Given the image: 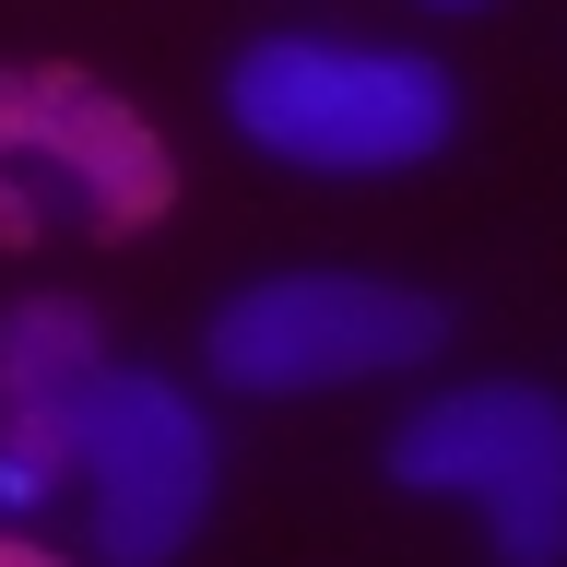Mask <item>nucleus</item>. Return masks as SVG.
<instances>
[{"instance_id": "6e6552de", "label": "nucleus", "mask_w": 567, "mask_h": 567, "mask_svg": "<svg viewBox=\"0 0 567 567\" xmlns=\"http://www.w3.org/2000/svg\"><path fill=\"white\" fill-rule=\"evenodd\" d=\"M425 12H485V0H425Z\"/></svg>"}, {"instance_id": "20e7f679", "label": "nucleus", "mask_w": 567, "mask_h": 567, "mask_svg": "<svg viewBox=\"0 0 567 567\" xmlns=\"http://www.w3.org/2000/svg\"><path fill=\"white\" fill-rule=\"evenodd\" d=\"M71 473L95 485V556L154 567L213 520V425L177 379L95 367L71 402Z\"/></svg>"}, {"instance_id": "423d86ee", "label": "nucleus", "mask_w": 567, "mask_h": 567, "mask_svg": "<svg viewBox=\"0 0 567 567\" xmlns=\"http://www.w3.org/2000/svg\"><path fill=\"white\" fill-rule=\"evenodd\" d=\"M95 367H106L95 354V308H71V296L0 308V437L71 473V402H83Z\"/></svg>"}, {"instance_id": "f257e3e1", "label": "nucleus", "mask_w": 567, "mask_h": 567, "mask_svg": "<svg viewBox=\"0 0 567 567\" xmlns=\"http://www.w3.org/2000/svg\"><path fill=\"white\" fill-rule=\"evenodd\" d=\"M225 118L272 166L308 177H390L461 131V95L425 48H343V35H260L225 71Z\"/></svg>"}, {"instance_id": "39448f33", "label": "nucleus", "mask_w": 567, "mask_h": 567, "mask_svg": "<svg viewBox=\"0 0 567 567\" xmlns=\"http://www.w3.org/2000/svg\"><path fill=\"white\" fill-rule=\"evenodd\" d=\"M0 154H48V166L83 189L106 237H131L166 213V142L142 131L118 95H95L83 71H0Z\"/></svg>"}, {"instance_id": "7ed1b4c3", "label": "nucleus", "mask_w": 567, "mask_h": 567, "mask_svg": "<svg viewBox=\"0 0 567 567\" xmlns=\"http://www.w3.org/2000/svg\"><path fill=\"white\" fill-rule=\"evenodd\" d=\"M450 343V308L425 284H379V272H272L237 284L202 331V367L248 402L284 390H354V379H402Z\"/></svg>"}, {"instance_id": "f03ea898", "label": "nucleus", "mask_w": 567, "mask_h": 567, "mask_svg": "<svg viewBox=\"0 0 567 567\" xmlns=\"http://www.w3.org/2000/svg\"><path fill=\"white\" fill-rule=\"evenodd\" d=\"M390 485L473 508L508 567H556L567 556V390L473 379V390L414 402L390 425Z\"/></svg>"}, {"instance_id": "0eeeda50", "label": "nucleus", "mask_w": 567, "mask_h": 567, "mask_svg": "<svg viewBox=\"0 0 567 567\" xmlns=\"http://www.w3.org/2000/svg\"><path fill=\"white\" fill-rule=\"evenodd\" d=\"M48 496H60V461H35V450H12V437H0V520H35Z\"/></svg>"}]
</instances>
